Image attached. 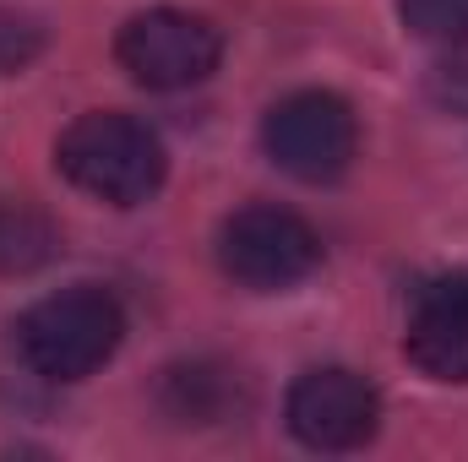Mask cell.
I'll return each instance as SVG.
<instances>
[{
  "instance_id": "6da1fadb",
  "label": "cell",
  "mask_w": 468,
  "mask_h": 462,
  "mask_svg": "<svg viewBox=\"0 0 468 462\" xmlns=\"http://www.w3.org/2000/svg\"><path fill=\"white\" fill-rule=\"evenodd\" d=\"M55 169L93 202L136 207L164 185V142L147 120L120 110H88L77 115L55 142Z\"/></svg>"
},
{
  "instance_id": "7a4b0ae2",
  "label": "cell",
  "mask_w": 468,
  "mask_h": 462,
  "mask_svg": "<svg viewBox=\"0 0 468 462\" xmlns=\"http://www.w3.org/2000/svg\"><path fill=\"white\" fill-rule=\"evenodd\" d=\"M120 338H125V310L110 289L93 283L49 294L16 321V348L44 381H88L115 359Z\"/></svg>"
},
{
  "instance_id": "3957f363",
  "label": "cell",
  "mask_w": 468,
  "mask_h": 462,
  "mask_svg": "<svg viewBox=\"0 0 468 462\" xmlns=\"http://www.w3.org/2000/svg\"><path fill=\"white\" fill-rule=\"evenodd\" d=\"M261 147L283 174H294L305 185H333L349 174L354 152H359V120L338 93L305 88L267 110Z\"/></svg>"
},
{
  "instance_id": "277c9868",
  "label": "cell",
  "mask_w": 468,
  "mask_h": 462,
  "mask_svg": "<svg viewBox=\"0 0 468 462\" xmlns=\"http://www.w3.org/2000/svg\"><path fill=\"white\" fill-rule=\"evenodd\" d=\"M115 60L131 71V82H142L153 93H180V88H197L218 71L224 33L197 11L153 5V11H136L120 27Z\"/></svg>"
},
{
  "instance_id": "5b68a950",
  "label": "cell",
  "mask_w": 468,
  "mask_h": 462,
  "mask_svg": "<svg viewBox=\"0 0 468 462\" xmlns=\"http://www.w3.org/2000/svg\"><path fill=\"white\" fill-rule=\"evenodd\" d=\"M218 267L250 294H283L322 267V239L289 207H239L218 229Z\"/></svg>"
},
{
  "instance_id": "8992f818",
  "label": "cell",
  "mask_w": 468,
  "mask_h": 462,
  "mask_svg": "<svg viewBox=\"0 0 468 462\" xmlns=\"http://www.w3.org/2000/svg\"><path fill=\"white\" fill-rule=\"evenodd\" d=\"M289 430L300 446L311 452H354L376 436L381 425V392L344 364H327V370H305L294 386H289Z\"/></svg>"
},
{
  "instance_id": "52a82bcc",
  "label": "cell",
  "mask_w": 468,
  "mask_h": 462,
  "mask_svg": "<svg viewBox=\"0 0 468 462\" xmlns=\"http://www.w3.org/2000/svg\"><path fill=\"white\" fill-rule=\"evenodd\" d=\"M403 353L420 375L468 386V272L436 278L409 310Z\"/></svg>"
},
{
  "instance_id": "ba28073f",
  "label": "cell",
  "mask_w": 468,
  "mask_h": 462,
  "mask_svg": "<svg viewBox=\"0 0 468 462\" xmlns=\"http://www.w3.org/2000/svg\"><path fill=\"white\" fill-rule=\"evenodd\" d=\"M60 256V229L27 207V202H0V278H27Z\"/></svg>"
},
{
  "instance_id": "9c48e42d",
  "label": "cell",
  "mask_w": 468,
  "mask_h": 462,
  "mask_svg": "<svg viewBox=\"0 0 468 462\" xmlns=\"http://www.w3.org/2000/svg\"><path fill=\"white\" fill-rule=\"evenodd\" d=\"M164 397H169V414L186 419V425H213L224 419L234 403V375L218 364H175L169 381H164Z\"/></svg>"
},
{
  "instance_id": "30bf717a",
  "label": "cell",
  "mask_w": 468,
  "mask_h": 462,
  "mask_svg": "<svg viewBox=\"0 0 468 462\" xmlns=\"http://www.w3.org/2000/svg\"><path fill=\"white\" fill-rule=\"evenodd\" d=\"M409 33H420L425 44H468V0H398Z\"/></svg>"
},
{
  "instance_id": "8fae6325",
  "label": "cell",
  "mask_w": 468,
  "mask_h": 462,
  "mask_svg": "<svg viewBox=\"0 0 468 462\" xmlns=\"http://www.w3.org/2000/svg\"><path fill=\"white\" fill-rule=\"evenodd\" d=\"M38 55H44V22H38L33 11L0 5V77L27 71Z\"/></svg>"
},
{
  "instance_id": "7c38bea8",
  "label": "cell",
  "mask_w": 468,
  "mask_h": 462,
  "mask_svg": "<svg viewBox=\"0 0 468 462\" xmlns=\"http://www.w3.org/2000/svg\"><path fill=\"white\" fill-rule=\"evenodd\" d=\"M431 99L452 115H468V44H447V55L431 71Z\"/></svg>"
}]
</instances>
